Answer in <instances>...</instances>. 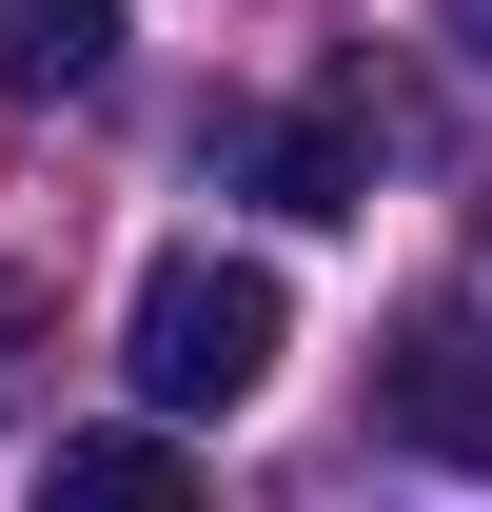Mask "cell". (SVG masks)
Instances as JSON below:
<instances>
[{"label": "cell", "mask_w": 492, "mask_h": 512, "mask_svg": "<svg viewBox=\"0 0 492 512\" xmlns=\"http://www.w3.org/2000/svg\"><path fill=\"white\" fill-rule=\"evenodd\" d=\"M276 355H296V296H276V256H217V237H197V256H158V276H138L119 375L158 394V414H237Z\"/></svg>", "instance_id": "6da1fadb"}, {"label": "cell", "mask_w": 492, "mask_h": 512, "mask_svg": "<svg viewBox=\"0 0 492 512\" xmlns=\"http://www.w3.org/2000/svg\"><path fill=\"white\" fill-rule=\"evenodd\" d=\"M374 434L433 453V473H492V335H473V316H414L394 375H374Z\"/></svg>", "instance_id": "7a4b0ae2"}, {"label": "cell", "mask_w": 492, "mask_h": 512, "mask_svg": "<svg viewBox=\"0 0 492 512\" xmlns=\"http://www.w3.org/2000/svg\"><path fill=\"white\" fill-rule=\"evenodd\" d=\"M119 79V0H0V99H99Z\"/></svg>", "instance_id": "3957f363"}, {"label": "cell", "mask_w": 492, "mask_h": 512, "mask_svg": "<svg viewBox=\"0 0 492 512\" xmlns=\"http://www.w3.org/2000/svg\"><path fill=\"white\" fill-rule=\"evenodd\" d=\"M256 178H276V217H355V197H374V119H355V99H315V119L256 138Z\"/></svg>", "instance_id": "277c9868"}, {"label": "cell", "mask_w": 492, "mask_h": 512, "mask_svg": "<svg viewBox=\"0 0 492 512\" xmlns=\"http://www.w3.org/2000/svg\"><path fill=\"white\" fill-rule=\"evenodd\" d=\"M60 493L79 512H158L178 493V434H60Z\"/></svg>", "instance_id": "5b68a950"}, {"label": "cell", "mask_w": 492, "mask_h": 512, "mask_svg": "<svg viewBox=\"0 0 492 512\" xmlns=\"http://www.w3.org/2000/svg\"><path fill=\"white\" fill-rule=\"evenodd\" d=\"M20 335H40V276H0V394H20Z\"/></svg>", "instance_id": "8992f818"}, {"label": "cell", "mask_w": 492, "mask_h": 512, "mask_svg": "<svg viewBox=\"0 0 492 512\" xmlns=\"http://www.w3.org/2000/svg\"><path fill=\"white\" fill-rule=\"evenodd\" d=\"M433 20H453V60H473V79H492V0H433Z\"/></svg>", "instance_id": "52a82bcc"}]
</instances>
